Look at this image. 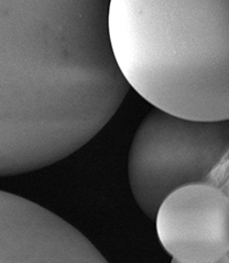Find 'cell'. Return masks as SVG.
I'll return each mask as SVG.
<instances>
[{
  "instance_id": "4",
  "label": "cell",
  "mask_w": 229,
  "mask_h": 263,
  "mask_svg": "<svg viewBox=\"0 0 229 263\" xmlns=\"http://www.w3.org/2000/svg\"><path fill=\"white\" fill-rule=\"evenodd\" d=\"M172 263H177V262H172ZM218 263H228V256L227 257H225V259H222L220 262H218Z\"/></svg>"
},
{
  "instance_id": "3",
  "label": "cell",
  "mask_w": 229,
  "mask_h": 263,
  "mask_svg": "<svg viewBox=\"0 0 229 263\" xmlns=\"http://www.w3.org/2000/svg\"><path fill=\"white\" fill-rule=\"evenodd\" d=\"M158 239L177 263H218L229 252L227 187L192 184L164 199L156 213Z\"/></svg>"
},
{
  "instance_id": "2",
  "label": "cell",
  "mask_w": 229,
  "mask_h": 263,
  "mask_svg": "<svg viewBox=\"0 0 229 263\" xmlns=\"http://www.w3.org/2000/svg\"><path fill=\"white\" fill-rule=\"evenodd\" d=\"M229 120L191 121L153 109L141 121L129 152L131 192L154 221L169 194L192 184L227 187Z\"/></svg>"
},
{
  "instance_id": "1",
  "label": "cell",
  "mask_w": 229,
  "mask_h": 263,
  "mask_svg": "<svg viewBox=\"0 0 229 263\" xmlns=\"http://www.w3.org/2000/svg\"><path fill=\"white\" fill-rule=\"evenodd\" d=\"M107 28L121 76L155 109L229 120V0H109Z\"/></svg>"
}]
</instances>
